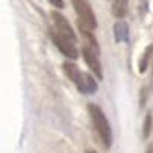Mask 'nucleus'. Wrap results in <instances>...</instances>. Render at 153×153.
Segmentation results:
<instances>
[{"label": "nucleus", "mask_w": 153, "mask_h": 153, "mask_svg": "<svg viewBox=\"0 0 153 153\" xmlns=\"http://www.w3.org/2000/svg\"><path fill=\"white\" fill-rule=\"evenodd\" d=\"M63 71L68 75V78L75 84L78 92L83 95H94L98 91V83L92 74L83 72L78 66L72 61H65L63 63Z\"/></svg>", "instance_id": "1"}, {"label": "nucleus", "mask_w": 153, "mask_h": 153, "mask_svg": "<svg viewBox=\"0 0 153 153\" xmlns=\"http://www.w3.org/2000/svg\"><path fill=\"white\" fill-rule=\"evenodd\" d=\"M87 112H89V117H91V121L94 124V129H95L98 138L101 139L103 147L110 149L112 141H113V135H112V127H110V123L106 117L104 110L95 103H89L87 104Z\"/></svg>", "instance_id": "2"}, {"label": "nucleus", "mask_w": 153, "mask_h": 153, "mask_svg": "<svg viewBox=\"0 0 153 153\" xmlns=\"http://www.w3.org/2000/svg\"><path fill=\"white\" fill-rule=\"evenodd\" d=\"M74 9L78 17V28L94 31L97 28V17L89 0H72Z\"/></svg>", "instance_id": "3"}, {"label": "nucleus", "mask_w": 153, "mask_h": 153, "mask_svg": "<svg viewBox=\"0 0 153 153\" xmlns=\"http://www.w3.org/2000/svg\"><path fill=\"white\" fill-rule=\"evenodd\" d=\"M49 37H51V40H52V43L57 46V49L65 57H68L71 60H76L80 57V52H78V49H76L74 42H71V40H68V38H65L63 35L57 34L54 29H49Z\"/></svg>", "instance_id": "4"}, {"label": "nucleus", "mask_w": 153, "mask_h": 153, "mask_svg": "<svg viewBox=\"0 0 153 153\" xmlns=\"http://www.w3.org/2000/svg\"><path fill=\"white\" fill-rule=\"evenodd\" d=\"M81 54H83V58L86 61V65L89 66V69L97 76V80H103V68H101V61H100V49H94L87 45H83Z\"/></svg>", "instance_id": "5"}, {"label": "nucleus", "mask_w": 153, "mask_h": 153, "mask_svg": "<svg viewBox=\"0 0 153 153\" xmlns=\"http://www.w3.org/2000/svg\"><path fill=\"white\" fill-rule=\"evenodd\" d=\"M51 17H52V22H54V31L57 34L63 35L65 38H68V40L76 43V35H75V32L71 26V23L68 22V19L57 11L51 12Z\"/></svg>", "instance_id": "6"}, {"label": "nucleus", "mask_w": 153, "mask_h": 153, "mask_svg": "<svg viewBox=\"0 0 153 153\" xmlns=\"http://www.w3.org/2000/svg\"><path fill=\"white\" fill-rule=\"evenodd\" d=\"M113 37L117 43H127L130 38V34H129V26H127V23L120 20L113 25Z\"/></svg>", "instance_id": "7"}, {"label": "nucleus", "mask_w": 153, "mask_h": 153, "mask_svg": "<svg viewBox=\"0 0 153 153\" xmlns=\"http://www.w3.org/2000/svg\"><path fill=\"white\" fill-rule=\"evenodd\" d=\"M153 61V45H149L144 51V54L141 55V58H139V63H138V72L139 74H144L149 66L152 65Z\"/></svg>", "instance_id": "8"}, {"label": "nucleus", "mask_w": 153, "mask_h": 153, "mask_svg": "<svg viewBox=\"0 0 153 153\" xmlns=\"http://www.w3.org/2000/svg\"><path fill=\"white\" fill-rule=\"evenodd\" d=\"M129 11V0H113L112 2V14L117 19H124Z\"/></svg>", "instance_id": "9"}, {"label": "nucleus", "mask_w": 153, "mask_h": 153, "mask_svg": "<svg viewBox=\"0 0 153 153\" xmlns=\"http://www.w3.org/2000/svg\"><path fill=\"white\" fill-rule=\"evenodd\" d=\"M152 130H153V118H152V113L149 112L146 115V120H144V124H143V138L147 139L150 136Z\"/></svg>", "instance_id": "10"}, {"label": "nucleus", "mask_w": 153, "mask_h": 153, "mask_svg": "<svg viewBox=\"0 0 153 153\" xmlns=\"http://www.w3.org/2000/svg\"><path fill=\"white\" fill-rule=\"evenodd\" d=\"M48 2L52 5V6H55V8H63V6H65L63 0H48Z\"/></svg>", "instance_id": "11"}, {"label": "nucleus", "mask_w": 153, "mask_h": 153, "mask_svg": "<svg viewBox=\"0 0 153 153\" xmlns=\"http://www.w3.org/2000/svg\"><path fill=\"white\" fill-rule=\"evenodd\" d=\"M146 153H153V146H150L149 149H147V152Z\"/></svg>", "instance_id": "12"}, {"label": "nucleus", "mask_w": 153, "mask_h": 153, "mask_svg": "<svg viewBox=\"0 0 153 153\" xmlns=\"http://www.w3.org/2000/svg\"><path fill=\"white\" fill-rule=\"evenodd\" d=\"M84 153H98V152H95V150H86Z\"/></svg>", "instance_id": "13"}]
</instances>
